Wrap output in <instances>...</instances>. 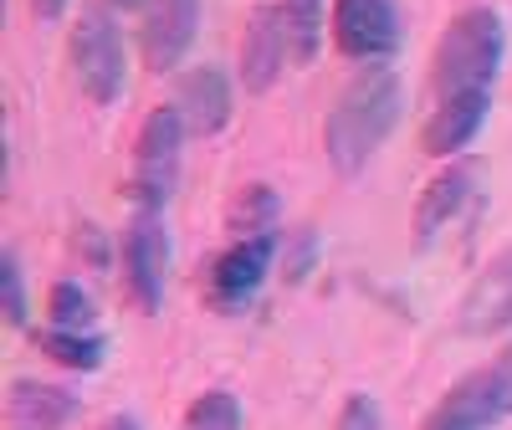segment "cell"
Instances as JSON below:
<instances>
[{
    "instance_id": "6da1fadb",
    "label": "cell",
    "mask_w": 512,
    "mask_h": 430,
    "mask_svg": "<svg viewBox=\"0 0 512 430\" xmlns=\"http://www.w3.org/2000/svg\"><path fill=\"white\" fill-rule=\"evenodd\" d=\"M400 108H405V88L390 67H369L359 72L338 103L328 108V123H323V149H328V164L333 175H359V169L379 154V144L395 134L400 123Z\"/></svg>"
},
{
    "instance_id": "7a4b0ae2",
    "label": "cell",
    "mask_w": 512,
    "mask_h": 430,
    "mask_svg": "<svg viewBox=\"0 0 512 430\" xmlns=\"http://www.w3.org/2000/svg\"><path fill=\"white\" fill-rule=\"evenodd\" d=\"M502 57H507V26L492 6H472L461 11L441 47H436V93L451 98V93H472V88H492L497 72H502Z\"/></svg>"
},
{
    "instance_id": "3957f363",
    "label": "cell",
    "mask_w": 512,
    "mask_h": 430,
    "mask_svg": "<svg viewBox=\"0 0 512 430\" xmlns=\"http://www.w3.org/2000/svg\"><path fill=\"white\" fill-rule=\"evenodd\" d=\"M72 77L88 103L113 108L128 88V47H123V31L108 16V6H82L77 26H72Z\"/></svg>"
},
{
    "instance_id": "277c9868",
    "label": "cell",
    "mask_w": 512,
    "mask_h": 430,
    "mask_svg": "<svg viewBox=\"0 0 512 430\" xmlns=\"http://www.w3.org/2000/svg\"><path fill=\"white\" fill-rule=\"evenodd\" d=\"M185 123L175 108H154L139 123V139H134V164H128V180L123 195L134 200V210H164L169 195L180 185V154H185Z\"/></svg>"
},
{
    "instance_id": "5b68a950",
    "label": "cell",
    "mask_w": 512,
    "mask_h": 430,
    "mask_svg": "<svg viewBox=\"0 0 512 430\" xmlns=\"http://www.w3.org/2000/svg\"><path fill=\"white\" fill-rule=\"evenodd\" d=\"M123 256V287L128 303L139 313H159L164 308V287H169V267H175V246H169V231L159 221V210H139L134 226L118 241Z\"/></svg>"
},
{
    "instance_id": "8992f818",
    "label": "cell",
    "mask_w": 512,
    "mask_h": 430,
    "mask_svg": "<svg viewBox=\"0 0 512 430\" xmlns=\"http://www.w3.org/2000/svg\"><path fill=\"white\" fill-rule=\"evenodd\" d=\"M333 47L349 62L384 67L400 52V11L395 0H333Z\"/></svg>"
},
{
    "instance_id": "52a82bcc",
    "label": "cell",
    "mask_w": 512,
    "mask_h": 430,
    "mask_svg": "<svg viewBox=\"0 0 512 430\" xmlns=\"http://www.w3.org/2000/svg\"><path fill=\"white\" fill-rule=\"evenodd\" d=\"M277 231L272 236H246V241H231L216 262H210V277H205V303L216 313H236L246 308L256 292H262L272 262H277Z\"/></svg>"
},
{
    "instance_id": "ba28073f",
    "label": "cell",
    "mask_w": 512,
    "mask_h": 430,
    "mask_svg": "<svg viewBox=\"0 0 512 430\" xmlns=\"http://www.w3.org/2000/svg\"><path fill=\"white\" fill-rule=\"evenodd\" d=\"M482 190V164L477 159H456L446 164L436 180H425L420 200H415V215H410V241L415 251H431L441 241V231L456 221V215L477 200Z\"/></svg>"
},
{
    "instance_id": "9c48e42d",
    "label": "cell",
    "mask_w": 512,
    "mask_h": 430,
    "mask_svg": "<svg viewBox=\"0 0 512 430\" xmlns=\"http://www.w3.org/2000/svg\"><path fill=\"white\" fill-rule=\"evenodd\" d=\"M512 328V241L472 277V287L456 303V333L461 338H492Z\"/></svg>"
},
{
    "instance_id": "30bf717a",
    "label": "cell",
    "mask_w": 512,
    "mask_h": 430,
    "mask_svg": "<svg viewBox=\"0 0 512 430\" xmlns=\"http://www.w3.org/2000/svg\"><path fill=\"white\" fill-rule=\"evenodd\" d=\"M200 31V0H149L139 26V52L149 72H175Z\"/></svg>"
},
{
    "instance_id": "8fae6325",
    "label": "cell",
    "mask_w": 512,
    "mask_h": 430,
    "mask_svg": "<svg viewBox=\"0 0 512 430\" xmlns=\"http://www.w3.org/2000/svg\"><path fill=\"white\" fill-rule=\"evenodd\" d=\"M287 57H292V31H287L282 6H256L246 16V36H241V82H246V93H272Z\"/></svg>"
},
{
    "instance_id": "7c38bea8",
    "label": "cell",
    "mask_w": 512,
    "mask_h": 430,
    "mask_svg": "<svg viewBox=\"0 0 512 430\" xmlns=\"http://www.w3.org/2000/svg\"><path fill=\"white\" fill-rule=\"evenodd\" d=\"M487 113H492V88H472V93L441 98L436 113L420 123V154H431V159H456L466 144L482 134Z\"/></svg>"
},
{
    "instance_id": "4fadbf2b",
    "label": "cell",
    "mask_w": 512,
    "mask_h": 430,
    "mask_svg": "<svg viewBox=\"0 0 512 430\" xmlns=\"http://www.w3.org/2000/svg\"><path fill=\"white\" fill-rule=\"evenodd\" d=\"M169 108L180 113V123H185L190 139L221 134V128L231 123V77H226L221 67H190V72L175 82V98H169Z\"/></svg>"
},
{
    "instance_id": "5bb4252c",
    "label": "cell",
    "mask_w": 512,
    "mask_h": 430,
    "mask_svg": "<svg viewBox=\"0 0 512 430\" xmlns=\"http://www.w3.org/2000/svg\"><path fill=\"white\" fill-rule=\"evenodd\" d=\"M497 420H502L497 384L487 369H472L441 395V405L420 420V430H492Z\"/></svg>"
},
{
    "instance_id": "9a60e30c",
    "label": "cell",
    "mask_w": 512,
    "mask_h": 430,
    "mask_svg": "<svg viewBox=\"0 0 512 430\" xmlns=\"http://www.w3.org/2000/svg\"><path fill=\"white\" fill-rule=\"evenodd\" d=\"M6 415L16 430H62L77 420V395L47 379H11Z\"/></svg>"
},
{
    "instance_id": "2e32d148",
    "label": "cell",
    "mask_w": 512,
    "mask_h": 430,
    "mask_svg": "<svg viewBox=\"0 0 512 430\" xmlns=\"http://www.w3.org/2000/svg\"><path fill=\"white\" fill-rule=\"evenodd\" d=\"M277 215H282V200H277L272 185H241L236 200H231V210H226V226H231L236 241L272 236L277 231Z\"/></svg>"
},
{
    "instance_id": "e0dca14e",
    "label": "cell",
    "mask_w": 512,
    "mask_h": 430,
    "mask_svg": "<svg viewBox=\"0 0 512 430\" xmlns=\"http://www.w3.org/2000/svg\"><path fill=\"white\" fill-rule=\"evenodd\" d=\"M36 349L47 354L52 364L72 369V374H93L103 369V354H108V343L98 333H67V328H41L36 333Z\"/></svg>"
},
{
    "instance_id": "ac0fdd59",
    "label": "cell",
    "mask_w": 512,
    "mask_h": 430,
    "mask_svg": "<svg viewBox=\"0 0 512 430\" xmlns=\"http://www.w3.org/2000/svg\"><path fill=\"white\" fill-rule=\"evenodd\" d=\"M282 16L292 31V62H313L323 41V21H333L328 0H282Z\"/></svg>"
},
{
    "instance_id": "d6986e66",
    "label": "cell",
    "mask_w": 512,
    "mask_h": 430,
    "mask_svg": "<svg viewBox=\"0 0 512 430\" xmlns=\"http://www.w3.org/2000/svg\"><path fill=\"white\" fill-rule=\"evenodd\" d=\"M93 297L82 282H52L47 292V328H67V333H93Z\"/></svg>"
},
{
    "instance_id": "ffe728a7",
    "label": "cell",
    "mask_w": 512,
    "mask_h": 430,
    "mask_svg": "<svg viewBox=\"0 0 512 430\" xmlns=\"http://www.w3.org/2000/svg\"><path fill=\"white\" fill-rule=\"evenodd\" d=\"M241 425H246V415L231 390H205L180 420V430H241Z\"/></svg>"
},
{
    "instance_id": "44dd1931",
    "label": "cell",
    "mask_w": 512,
    "mask_h": 430,
    "mask_svg": "<svg viewBox=\"0 0 512 430\" xmlns=\"http://www.w3.org/2000/svg\"><path fill=\"white\" fill-rule=\"evenodd\" d=\"M0 303H6V323L11 328H31V303H26V277L16 251H0Z\"/></svg>"
},
{
    "instance_id": "7402d4cb",
    "label": "cell",
    "mask_w": 512,
    "mask_h": 430,
    "mask_svg": "<svg viewBox=\"0 0 512 430\" xmlns=\"http://www.w3.org/2000/svg\"><path fill=\"white\" fill-rule=\"evenodd\" d=\"M72 251H77L93 272H103V267L113 262V241H108V231H98L93 221H82V226L72 231Z\"/></svg>"
},
{
    "instance_id": "603a6c76",
    "label": "cell",
    "mask_w": 512,
    "mask_h": 430,
    "mask_svg": "<svg viewBox=\"0 0 512 430\" xmlns=\"http://www.w3.org/2000/svg\"><path fill=\"white\" fill-rule=\"evenodd\" d=\"M333 430H384V415H379V400L374 395H349L344 400V410H338V420H333Z\"/></svg>"
},
{
    "instance_id": "cb8c5ba5",
    "label": "cell",
    "mask_w": 512,
    "mask_h": 430,
    "mask_svg": "<svg viewBox=\"0 0 512 430\" xmlns=\"http://www.w3.org/2000/svg\"><path fill=\"white\" fill-rule=\"evenodd\" d=\"M492 384H497V400H502V415H512V338L497 349V359L487 364Z\"/></svg>"
},
{
    "instance_id": "d4e9b609",
    "label": "cell",
    "mask_w": 512,
    "mask_h": 430,
    "mask_svg": "<svg viewBox=\"0 0 512 430\" xmlns=\"http://www.w3.org/2000/svg\"><path fill=\"white\" fill-rule=\"evenodd\" d=\"M313 256H318V236H313V231H303V236H297L292 262H287V277H292V282H303V277H308V267H313Z\"/></svg>"
},
{
    "instance_id": "484cf974",
    "label": "cell",
    "mask_w": 512,
    "mask_h": 430,
    "mask_svg": "<svg viewBox=\"0 0 512 430\" xmlns=\"http://www.w3.org/2000/svg\"><path fill=\"white\" fill-rule=\"evenodd\" d=\"M67 6H72V0H31V16L52 26V21H62V16H67Z\"/></svg>"
},
{
    "instance_id": "4316f807",
    "label": "cell",
    "mask_w": 512,
    "mask_h": 430,
    "mask_svg": "<svg viewBox=\"0 0 512 430\" xmlns=\"http://www.w3.org/2000/svg\"><path fill=\"white\" fill-rule=\"evenodd\" d=\"M103 430H139V420H134V415H113Z\"/></svg>"
},
{
    "instance_id": "83f0119b",
    "label": "cell",
    "mask_w": 512,
    "mask_h": 430,
    "mask_svg": "<svg viewBox=\"0 0 512 430\" xmlns=\"http://www.w3.org/2000/svg\"><path fill=\"white\" fill-rule=\"evenodd\" d=\"M113 6H118V11H144L149 0H113Z\"/></svg>"
}]
</instances>
